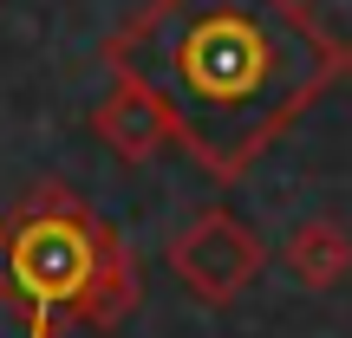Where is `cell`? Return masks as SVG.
<instances>
[{
    "instance_id": "cell-6",
    "label": "cell",
    "mask_w": 352,
    "mask_h": 338,
    "mask_svg": "<svg viewBox=\"0 0 352 338\" xmlns=\"http://www.w3.org/2000/svg\"><path fill=\"white\" fill-rule=\"evenodd\" d=\"M346 65H352V52H346Z\"/></svg>"
},
{
    "instance_id": "cell-2",
    "label": "cell",
    "mask_w": 352,
    "mask_h": 338,
    "mask_svg": "<svg viewBox=\"0 0 352 338\" xmlns=\"http://www.w3.org/2000/svg\"><path fill=\"white\" fill-rule=\"evenodd\" d=\"M144 300L138 254L104 215L65 182H39L0 215V306L26 338H59L65 326L118 332Z\"/></svg>"
},
{
    "instance_id": "cell-5",
    "label": "cell",
    "mask_w": 352,
    "mask_h": 338,
    "mask_svg": "<svg viewBox=\"0 0 352 338\" xmlns=\"http://www.w3.org/2000/svg\"><path fill=\"white\" fill-rule=\"evenodd\" d=\"M280 261H287V274L300 280L307 293H333L352 274V234H346V221H333V215L294 221V234L280 241Z\"/></svg>"
},
{
    "instance_id": "cell-1",
    "label": "cell",
    "mask_w": 352,
    "mask_h": 338,
    "mask_svg": "<svg viewBox=\"0 0 352 338\" xmlns=\"http://www.w3.org/2000/svg\"><path fill=\"white\" fill-rule=\"evenodd\" d=\"M104 72L144 85L176 150L215 182H241L346 72V46L307 0H144Z\"/></svg>"
},
{
    "instance_id": "cell-3",
    "label": "cell",
    "mask_w": 352,
    "mask_h": 338,
    "mask_svg": "<svg viewBox=\"0 0 352 338\" xmlns=\"http://www.w3.org/2000/svg\"><path fill=\"white\" fill-rule=\"evenodd\" d=\"M261 261H267L261 234H254L235 208H222V202H202L170 234V274L183 280L202 306H235L241 293L254 287Z\"/></svg>"
},
{
    "instance_id": "cell-4",
    "label": "cell",
    "mask_w": 352,
    "mask_h": 338,
    "mask_svg": "<svg viewBox=\"0 0 352 338\" xmlns=\"http://www.w3.org/2000/svg\"><path fill=\"white\" fill-rule=\"evenodd\" d=\"M91 137L104 143V150L118 156V163H151L164 143H176L170 137V117H164V104L151 98L144 85H131V78H118L111 72V91L98 98V111H91Z\"/></svg>"
}]
</instances>
